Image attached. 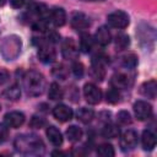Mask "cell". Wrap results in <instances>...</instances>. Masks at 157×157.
<instances>
[{
  "mask_svg": "<svg viewBox=\"0 0 157 157\" xmlns=\"http://www.w3.org/2000/svg\"><path fill=\"white\" fill-rule=\"evenodd\" d=\"M9 1H10V4H11V6L15 7V9H20V7L23 6V4H25V0H9Z\"/></svg>",
  "mask_w": 157,
  "mask_h": 157,
  "instance_id": "obj_36",
  "label": "cell"
},
{
  "mask_svg": "<svg viewBox=\"0 0 157 157\" xmlns=\"http://www.w3.org/2000/svg\"><path fill=\"white\" fill-rule=\"evenodd\" d=\"M77 119L80 120V121H82V123H90L92 119H93V117H94V112L91 109V108H86V107H82V108H80L78 110H77Z\"/></svg>",
  "mask_w": 157,
  "mask_h": 157,
  "instance_id": "obj_22",
  "label": "cell"
},
{
  "mask_svg": "<svg viewBox=\"0 0 157 157\" xmlns=\"http://www.w3.org/2000/svg\"><path fill=\"white\" fill-rule=\"evenodd\" d=\"M4 97L9 101H17L21 97V90L17 85H12L4 91Z\"/></svg>",
  "mask_w": 157,
  "mask_h": 157,
  "instance_id": "obj_23",
  "label": "cell"
},
{
  "mask_svg": "<svg viewBox=\"0 0 157 157\" xmlns=\"http://www.w3.org/2000/svg\"><path fill=\"white\" fill-rule=\"evenodd\" d=\"M119 98H120V93H119V90L115 87H110L105 93V99L108 103L115 104L119 102Z\"/></svg>",
  "mask_w": 157,
  "mask_h": 157,
  "instance_id": "obj_29",
  "label": "cell"
},
{
  "mask_svg": "<svg viewBox=\"0 0 157 157\" xmlns=\"http://www.w3.org/2000/svg\"><path fill=\"white\" fill-rule=\"evenodd\" d=\"M9 80V72L5 69H0V86L4 85Z\"/></svg>",
  "mask_w": 157,
  "mask_h": 157,
  "instance_id": "obj_35",
  "label": "cell"
},
{
  "mask_svg": "<svg viewBox=\"0 0 157 157\" xmlns=\"http://www.w3.org/2000/svg\"><path fill=\"white\" fill-rule=\"evenodd\" d=\"M92 47H93L92 37L88 33H81V37H80V49H81V52L88 53V52H91Z\"/></svg>",
  "mask_w": 157,
  "mask_h": 157,
  "instance_id": "obj_20",
  "label": "cell"
},
{
  "mask_svg": "<svg viewBox=\"0 0 157 157\" xmlns=\"http://www.w3.org/2000/svg\"><path fill=\"white\" fill-rule=\"evenodd\" d=\"M141 144H142L144 150H146V151L153 150V147L156 146V135H155V132L148 130V129L145 130L142 132V136H141Z\"/></svg>",
  "mask_w": 157,
  "mask_h": 157,
  "instance_id": "obj_18",
  "label": "cell"
},
{
  "mask_svg": "<svg viewBox=\"0 0 157 157\" xmlns=\"http://www.w3.org/2000/svg\"><path fill=\"white\" fill-rule=\"evenodd\" d=\"M114 153V148L110 144H102L97 147V155L101 157H113Z\"/></svg>",
  "mask_w": 157,
  "mask_h": 157,
  "instance_id": "obj_27",
  "label": "cell"
},
{
  "mask_svg": "<svg viewBox=\"0 0 157 157\" xmlns=\"http://www.w3.org/2000/svg\"><path fill=\"white\" fill-rule=\"evenodd\" d=\"M9 135V129L6 124H0V144H2Z\"/></svg>",
  "mask_w": 157,
  "mask_h": 157,
  "instance_id": "obj_34",
  "label": "cell"
},
{
  "mask_svg": "<svg viewBox=\"0 0 157 157\" xmlns=\"http://www.w3.org/2000/svg\"><path fill=\"white\" fill-rule=\"evenodd\" d=\"M61 53H63V56L67 60H75L77 59V55H78V49L74 42V39L71 38H66L64 42H63V47H61Z\"/></svg>",
  "mask_w": 157,
  "mask_h": 157,
  "instance_id": "obj_10",
  "label": "cell"
},
{
  "mask_svg": "<svg viewBox=\"0 0 157 157\" xmlns=\"http://www.w3.org/2000/svg\"><path fill=\"white\" fill-rule=\"evenodd\" d=\"M83 72H85V69H83V65L78 61H75L72 64V74L77 77V78H81L83 76Z\"/></svg>",
  "mask_w": 157,
  "mask_h": 157,
  "instance_id": "obj_33",
  "label": "cell"
},
{
  "mask_svg": "<svg viewBox=\"0 0 157 157\" xmlns=\"http://www.w3.org/2000/svg\"><path fill=\"white\" fill-rule=\"evenodd\" d=\"M120 147L123 151H130V150H134L136 144H137V134L136 131L131 130V129H128L125 130L121 135H120Z\"/></svg>",
  "mask_w": 157,
  "mask_h": 157,
  "instance_id": "obj_6",
  "label": "cell"
},
{
  "mask_svg": "<svg viewBox=\"0 0 157 157\" xmlns=\"http://www.w3.org/2000/svg\"><path fill=\"white\" fill-rule=\"evenodd\" d=\"M70 23L71 26L77 29V31H83V29H87L91 25V21H90V17L82 12H75L72 13L71 18H70Z\"/></svg>",
  "mask_w": 157,
  "mask_h": 157,
  "instance_id": "obj_9",
  "label": "cell"
},
{
  "mask_svg": "<svg viewBox=\"0 0 157 157\" xmlns=\"http://www.w3.org/2000/svg\"><path fill=\"white\" fill-rule=\"evenodd\" d=\"M102 135L107 139H114L119 135V128L114 124H105L102 129Z\"/></svg>",
  "mask_w": 157,
  "mask_h": 157,
  "instance_id": "obj_25",
  "label": "cell"
},
{
  "mask_svg": "<svg viewBox=\"0 0 157 157\" xmlns=\"http://www.w3.org/2000/svg\"><path fill=\"white\" fill-rule=\"evenodd\" d=\"M117 119H118V121H119L120 124H123V125L131 124V121H132L130 114H129L126 110H121V112H119L118 115H117Z\"/></svg>",
  "mask_w": 157,
  "mask_h": 157,
  "instance_id": "obj_31",
  "label": "cell"
},
{
  "mask_svg": "<svg viewBox=\"0 0 157 157\" xmlns=\"http://www.w3.org/2000/svg\"><path fill=\"white\" fill-rule=\"evenodd\" d=\"M21 48H22V40L18 36L15 34L6 36L2 38L0 43V54L5 60L11 61L20 55Z\"/></svg>",
  "mask_w": 157,
  "mask_h": 157,
  "instance_id": "obj_3",
  "label": "cell"
},
{
  "mask_svg": "<svg viewBox=\"0 0 157 157\" xmlns=\"http://www.w3.org/2000/svg\"><path fill=\"white\" fill-rule=\"evenodd\" d=\"M137 64V56L134 53H128L121 56V65L126 69H134Z\"/></svg>",
  "mask_w": 157,
  "mask_h": 157,
  "instance_id": "obj_26",
  "label": "cell"
},
{
  "mask_svg": "<svg viewBox=\"0 0 157 157\" xmlns=\"http://www.w3.org/2000/svg\"><path fill=\"white\" fill-rule=\"evenodd\" d=\"M53 115H54V118L56 120L64 123V121H69L72 118L74 113H72V109L69 108L67 105H65V104H58L53 109Z\"/></svg>",
  "mask_w": 157,
  "mask_h": 157,
  "instance_id": "obj_12",
  "label": "cell"
},
{
  "mask_svg": "<svg viewBox=\"0 0 157 157\" xmlns=\"http://www.w3.org/2000/svg\"><path fill=\"white\" fill-rule=\"evenodd\" d=\"M63 96H64L63 88H61L56 82L50 83L49 90H48V97H49L52 101H59V99L63 98Z\"/></svg>",
  "mask_w": 157,
  "mask_h": 157,
  "instance_id": "obj_21",
  "label": "cell"
},
{
  "mask_svg": "<svg viewBox=\"0 0 157 157\" xmlns=\"http://www.w3.org/2000/svg\"><path fill=\"white\" fill-rule=\"evenodd\" d=\"M129 44H130V38H129V36H126V34H124V33H120V34H118V36L115 37V47H117L118 50L125 49Z\"/></svg>",
  "mask_w": 157,
  "mask_h": 157,
  "instance_id": "obj_28",
  "label": "cell"
},
{
  "mask_svg": "<svg viewBox=\"0 0 157 157\" xmlns=\"http://www.w3.org/2000/svg\"><path fill=\"white\" fill-rule=\"evenodd\" d=\"M45 134H47V137H48V140L50 141L52 145H54L56 147L61 146V144H63V135H61V132L55 126H53V125L48 126Z\"/></svg>",
  "mask_w": 157,
  "mask_h": 157,
  "instance_id": "obj_17",
  "label": "cell"
},
{
  "mask_svg": "<svg viewBox=\"0 0 157 157\" xmlns=\"http://www.w3.org/2000/svg\"><path fill=\"white\" fill-rule=\"evenodd\" d=\"M107 21H108V25L110 27L117 28V29H123V28L128 27L130 18H129V15L126 12L118 10V11L109 13L107 17Z\"/></svg>",
  "mask_w": 157,
  "mask_h": 157,
  "instance_id": "obj_4",
  "label": "cell"
},
{
  "mask_svg": "<svg viewBox=\"0 0 157 157\" xmlns=\"http://www.w3.org/2000/svg\"><path fill=\"white\" fill-rule=\"evenodd\" d=\"M83 96L90 104H98L102 99L101 90L93 83H86L83 86Z\"/></svg>",
  "mask_w": 157,
  "mask_h": 157,
  "instance_id": "obj_7",
  "label": "cell"
},
{
  "mask_svg": "<svg viewBox=\"0 0 157 157\" xmlns=\"http://www.w3.org/2000/svg\"><path fill=\"white\" fill-rule=\"evenodd\" d=\"M44 125H45V120L43 118H40V117H37V115L32 117V119L29 121V126L31 128H34V129H40Z\"/></svg>",
  "mask_w": 157,
  "mask_h": 157,
  "instance_id": "obj_32",
  "label": "cell"
},
{
  "mask_svg": "<svg viewBox=\"0 0 157 157\" xmlns=\"http://www.w3.org/2000/svg\"><path fill=\"white\" fill-rule=\"evenodd\" d=\"M134 113L139 120H148L152 118V105L145 101H137L134 104Z\"/></svg>",
  "mask_w": 157,
  "mask_h": 157,
  "instance_id": "obj_5",
  "label": "cell"
},
{
  "mask_svg": "<svg viewBox=\"0 0 157 157\" xmlns=\"http://www.w3.org/2000/svg\"><path fill=\"white\" fill-rule=\"evenodd\" d=\"M49 18L50 21L54 23V26L56 27H61L65 25L66 22V12L64 11V9L61 7H55L50 11L49 13Z\"/></svg>",
  "mask_w": 157,
  "mask_h": 157,
  "instance_id": "obj_15",
  "label": "cell"
},
{
  "mask_svg": "<svg viewBox=\"0 0 157 157\" xmlns=\"http://www.w3.org/2000/svg\"><path fill=\"white\" fill-rule=\"evenodd\" d=\"M110 39H112V36H110V32H109V29L107 27L102 26V27H99L97 29V32L94 34V40L99 45H102V47L108 45L110 43Z\"/></svg>",
  "mask_w": 157,
  "mask_h": 157,
  "instance_id": "obj_16",
  "label": "cell"
},
{
  "mask_svg": "<svg viewBox=\"0 0 157 157\" xmlns=\"http://www.w3.org/2000/svg\"><path fill=\"white\" fill-rule=\"evenodd\" d=\"M5 2H6V0H0V6H2Z\"/></svg>",
  "mask_w": 157,
  "mask_h": 157,
  "instance_id": "obj_37",
  "label": "cell"
},
{
  "mask_svg": "<svg viewBox=\"0 0 157 157\" xmlns=\"http://www.w3.org/2000/svg\"><path fill=\"white\" fill-rule=\"evenodd\" d=\"M13 145L15 148L23 155H42L44 152V144L36 135H18Z\"/></svg>",
  "mask_w": 157,
  "mask_h": 157,
  "instance_id": "obj_1",
  "label": "cell"
},
{
  "mask_svg": "<svg viewBox=\"0 0 157 157\" xmlns=\"http://www.w3.org/2000/svg\"><path fill=\"white\" fill-rule=\"evenodd\" d=\"M140 92L142 96L147 97V98H151V99H155L156 98V92H157V82L155 80H150L145 83H142L141 88H140Z\"/></svg>",
  "mask_w": 157,
  "mask_h": 157,
  "instance_id": "obj_19",
  "label": "cell"
},
{
  "mask_svg": "<svg viewBox=\"0 0 157 157\" xmlns=\"http://www.w3.org/2000/svg\"><path fill=\"white\" fill-rule=\"evenodd\" d=\"M66 137L69 139V141L76 142V141H78L82 137V130L78 126H76V125H71L66 130Z\"/></svg>",
  "mask_w": 157,
  "mask_h": 157,
  "instance_id": "obj_24",
  "label": "cell"
},
{
  "mask_svg": "<svg viewBox=\"0 0 157 157\" xmlns=\"http://www.w3.org/2000/svg\"><path fill=\"white\" fill-rule=\"evenodd\" d=\"M39 50H38V58L42 63L44 64H50L55 60L56 58V52L55 49L50 45V43H44L42 44L40 47H38Z\"/></svg>",
  "mask_w": 157,
  "mask_h": 157,
  "instance_id": "obj_8",
  "label": "cell"
},
{
  "mask_svg": "<svg viewBox=\"0 0 157 157\" xmlns=\"http://www.w3.org/2000/svg\"><path fill=\"white\" fill-rule=\"evenodd\" d=\"M53 75H54L56 78L65 80L66 76H67V70H66V67H65L63 64H59V65L54 66V69H53Z\"/></svg>",
  "mask_w": 157,
  "mask_h": 157,
  "instance_id": "obj_30",
  "label": "cell"
},
{
  "mask_svg": "<svg viewBox=\"0 0 157 157\" xmlns=\"http://www.w3.org/2000/svg\"><path fill=\"white\" fill-rule=\"evenodd\" d=\"M4 120H5V124L7 125V128L16 129V128H20L25 123V114L21 112H16V110L9 112L5 114Z\"/></svg>",
  "mask_w": 157,
  "mask_h": 157,
  "instance_id": "obj_11",
  "label": "cell"
},
{
  "mask_svg": "<svg viewBox=\"0 0 157 157\" xmlns=\"http://www.w3.org/2000/svg\"><path fill=\"white\" fill-rule=\"evenodd\" d=\"M28 13H31L32 16H34L36 17L34 20H38V18H45V20H48L50 12H49L48 7L44 4L33 2V4H31L28 6Z\"/></svg>",
  "mask_w": 157,
  "mask_h": 157,
  "instance_id": "obj_13",
  "label": "cell"
},
{
  "mask_svg": "<svg viewBox=\"0 0 157 157\" xmlns=\"http://www.w3.org/2000/svg\"><path fill=\"white\" fill-rule=\"evenodd\" d=\"M22 83L27 94L33 97L40 96L45 90V78L40 72L36 70L25 72V75L22 76Z\"/></svg>",
  "mask_w": 157,
  "mask_h": 157,
  "instance_id": "obj_2",
  "label": "cell"
},
{
  "mask_svg": "<svg viewBox=\"0 0 157 157\" xmlns=\"http://www.w3.org/2000/svg\"><path fill=\"white\" fill-rule=\"evenodd\" d=\"M110 83H112V87H115L118 90L128 88V86L130 85V77L124 72H117L112 76Z\"/></svg>",
  "mask_w": 157,
  "mask_h": 157,
  "instance_id": "obj_14",
  "label": "cell"
},
{
  "mask_svg": "<svg viewBox=\"0 0 157 157\" xmlns=\"http://www.w3.org/2000/svg\"><path fill=\"white\" fill-rule=\"evenodd\" d=\"M81 1H104V0H81Z\"/></svg>",
  "mask_w": 157,
  "mask_h": 157,
  "instance_id": "obj_38",
  "label": "cell"
}]
</instances>
